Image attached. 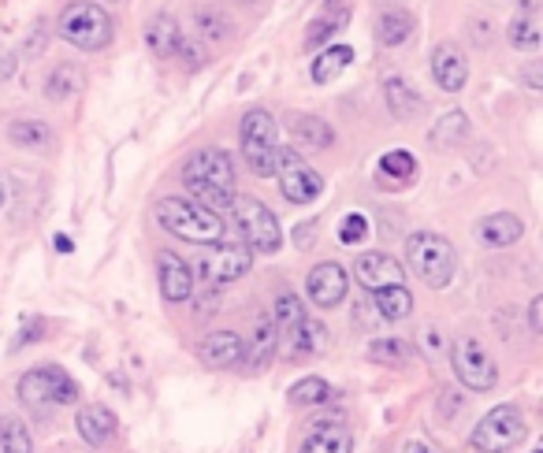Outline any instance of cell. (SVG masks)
<instances>
[{"label": "cell", "mask_w": 543, "mask_h": 453, "mask_svg": "<svg viewBox=\"0 0 543 453\" xmlns=\"http://www.w3.org/2000/svg\"><path fill=\"white\" fill-rule=\"evenodd\" d=\"M454 376L462 379L469 390H491L495 383H499V364H495V357H491L488 350H484V342L473 335H462L458 342H454Z\"/></svg>", "instance_id": "7"}, {"label": "cell", "mask_w": 543, "mask_h": 453, "mask_svg": "<svg viewBox=\"0 0 543 453\" xmlns=\"http://www.w3.org/2000/svg\"><path fill=\"white\" fill-rule=\"evenodd\" d=\"M384 97H387L391 116H398V119H413L417 112H421V97H417V90H413L402 75L384 78Z\"/></svg>", "instance_id": "21"}, {"label": "cell", "mask_w": 543, "mask_h": 453, "mask_svg": "<svg viewBox=\"0 0 543 453\" xmlns=\"http://www.w3.org/2000/svg\"><path fill=\"white\" fill-rule=\"evenodd\" d=\"M198 26H201V34H205V41H220L227 34V26L216 19V12H209V8H201L198 12Z\"/></svg>", "instance_id": "39"}, {"label": "cell", "mask_w": 543, "mask_h": 453, "mask_svg": "<svg viewBox=\"0 0 543 453\" xmlns=\"http://www.w3.org/2000/svg\"><path fill=\"white\" fill-rule=\"evenodd\" d=\"M350 450H354V435L343 424H317V428H309L298 453H350Z\"/></svg>", "instance_id": "19"}, {"label": "cell", "mask_w": 543, "mask_h": 453, "mask_svg": "<svg viewBox=\"0 0 543 453\" xmlns=\"http://www.w3.org/2000/svg\"><path fill=\"white\" fill-rule=\"evenodd\" d=\"M19 398L27 405H67L79 398V387L67 372L49 364V368H34L19 379Z\"/></svg>", "instance_id": "8"}, {"label": "cell", "mask_w": 543, "mask_h": 453, "mask_svg": "<svg viewBox=\"0 0 543 453\" xmlns=\"http://www.w3.org/2000/svg\"><path fill=\"white\" fill-rule=\"evenodd\" d=\"M372 298H376V309L384 320H406L413 312V298L406 286H384V290H372Z\"/></svg>", "instance_id": "26"}, {"label": "cell", "mask_w": 543, "mask_h": 453, "mask_svg": "<svg viewBox=\"0 0 543 453\" xmlns=\"http://www.w3.org/2000/svg\"><path fill=\"white\" fill-rule=\"evenodd\" d=\"M242 156H246V168L257 175V179H272L276 175V160H279V134H276V119L253 108L242 119Z\"/></svg>", "instance_id": "4"}, {"label": "cell", "mask_w": 543, "mask_h": 453, "mask_svg": "<svg viewBox=\"0 0 543 453\" xmlns=\"http://www.w3.org/2000/svg\"><path fill=\"white\" fill-rule=\"evenodd\" d=\"M365 234H369V220L358 216V212H350V216L343 220V227H339V238H343L346 246H358Z\"/></svg>", "instance_id": "37"}, {"label": "cell", "mask_w": 543, "mask_h": 453, "mask_svg": "<svg viewBox=\"0 0 543 453\" xmlns=\"http://www.w3.org/2000/svg\"><path fill=\"white\" fill-rule=\"evenodd\" d=\"M432 75H436L439 90L447 93H458L465 86V78H469V60H465V52L451 41H443L436 45L432 52Z\"/></svg>", "instance_id": "14"}, {"label": "cell", "mask_w": 543, "mask_h": 453, "mask_svg": "<svg viewBox=\"0 0 543 453\" xmlns=\"http://www.w3.org/2000/svg\"><path fill=\"white\" fill-rule=\"evenodd\" d=\"M231 208H235L239 227H242V234H246V249H253V253H279V246H283V231H279V220L261 205V201L246 197V201H235Z\"/></svg>", "instance_id": "9"}, {"label": "cell", "mask_w": 543, "mask_h": 453, "mask_svg": "<svg viewBox=\"0 0 543 453\" xmlns=\"http://www.w3.org/2000/svg\"><path fill=\"white\" fill-rule=\"evenodd\" d=\"M525 234V223L517 220V216H510V212H495V216H488V220L477 227V238L484 242V246H514L517 238Z\"/></svg>", "instance_id": "20"}, {"label": "cell", "mask_w": 543, "mask_h": 453, "mask_svg": "<svg viewBox=\"0 0 543 453\" xmlns=\"http://www.w3.org/2000/svg\"><path fill=\"white\" fill-rule=\"evenodd\" d=\"M305 286H309V298H313V305H320V309H335V305L346 298L350 279H346L343 264L324 260V264H317V268L309 272V283H305Z\"/></svg>", "instance_id": "12"}, {"label": "cell", "mask_w": 543, "mask_h": 453, "mask_svg": "<svg viewBox=\"0 0 543 453\" xmlns=\"http://www.w3.org/2000/svg\"><path fill=\"white\" fill-rule=\"evenodd\" d=\"M406 453H432V450H424V446H413V450H406Z\"/></svg>", "instance_id": "44"}, {"label": "cell", "mask_w": 543, "mask_h": 453, "mask_svg": "<svg viewBox=\"0 0 543 453\" xmlns=\"http://www.w3.org/2000/svg\"><path fill=\"white\" fill-rule=\"evenodd\" d=\"M525 439V416L517 405H495L473 431V446L480 453H506Z\"/></svg>", "instance_id": "6"}, {"label": "cell", "mask_w": 543, "mask_h": 453, "mask_svg": "<svg viewBox=\"0 0 543 453\" xmlns=\"http://www.w3.org/2000/svg\"><path fill=\"white\" fill-rule=\"evenodd\" d=\"M291 130H294V138H298V142H305L309 149H328V145L335 142V130L317 116H305V119L294 116Z\"/></svg>", "instance_id": "27"}, {"label": "cell", "mask_w": 543, "mask_h": 453, "mask_svg": "<svg viewBox=\"0 0 543 453\" xmlns=\"http://www.w3.org/2000/svg\"><path fill=\"white\" fill-rule=\"evenodd\" d=\"M253 264V253L246 246H220L216 253L201 260V275H205V283L220 286V283H235L242 275L250 272Z\"/></svg>", "instance_id": "11"}, {"label": "cell", "mask_w": 543, "mask_h": 453, "mask_svg": "<svg viewBox=\"0 0 543 453\" xmlns=\"http://www.w3.org/2000/svg\"><path fill=\"white\" fill-rule=\"evenodd\" d=\"M276 320H272V312H261L257 316V324H253V338L246 342V357H242V364L246 368H253V372H261L272 357H276Z\"/></svg>", "instance_id": "17"}, {"label": "cell", "mask_w": 543, "mask_h": 453, "mask_svg": "<svg viewBox=\"0 0 543 453\" xmlns=\"http://www.w3.org/2000/svg\"><path fill=\"white\" fill-rule=\"evenodd\" d=\"M242 357H246V338L235 331H216L201 342V361L209 368H239Z\"/></svg>", "instance_id": "15"}, {"label": "cell", "mask_w": 543, "mask_h": 453, "mask_svg": "<svg viewBox=\"0 0 543 453\" xmlns=\"http://www.w3.org/2000/svg\"><path fill=\"white\" fill-rule=\"evenodd\" d=\"M82 86V78L75 67H56L53 78H49V97L53 101H60V97H67V93H75Z\"/></svg>", "instance_id": "36"}, {"label": "cell", "mask_w": 543, "mask_h": 453, "mask_svg": "<svg viewBox=\"0 0 543 453\" xmlns=\"http://www.w3.org/2000/svg\"><path fill=\"white\" fill-rule=\"evenodd\" d=\"M350 64H354V49H350V45H328V49L313 60V82L324 86V82H332L335 75H343Z\"/></svg>", "instance_id": "24"}, {"label": "cell", "mask_w": 543, "mask_h": 453, "mask_svg": "<svg viewBox=\"0 0 543 453\" xmlns=\"http://www.w3.org/2000/svg\"><path fill=\"white\" fill-rule=\"evenodd\" d=\"M324 346H328V331H324V324H317V320H298L294 324V357H317V353H324Z\"/></svg>", "instance_id": "25"}, {"label": "cell", "mask_w": 543, "mask_h": 453, "mask_svg": "<svg viewBox=\"0 0 543 453\" xmlns=\"http://www.w3.org/2000/svg\"><path fill=\"white\" fill-rule=\"evenodd\" d=\"M276 175H279V190L287 194L291 205H309V201H317L324 194V179L294 149H279Z\"/></svg>", "instance_id": "10"}, {"label": "cell", "mask_w": 543, "mask_h": 453, "mask_svg": "<svg viewBox=\"0 0 543 453\" xmlns=\"http://www.w3.org/2000/svg\"><path fill=\"white\" fill-rule=\"evenodd\" d=\"M529 324H532V335H540V331H543V298H532V305H529Z\"/></svg>", "instance_id": "40"}, {"label": "cell", "mask_w": 543, "mask_h": 453, "mask_svg": "<svg viewBox=\"0 0 543 453\" xmlns=\"http://www.w3.org/2000/svg\"><path fill=\"white\" fill-rule=\"evenodd\" d=\"M4 201H8V186H4V179H0V208H4Z\"/></svg>", "instance_id": "43"}, {"label": "cell", "mask_w": 543, "mask_h": 453, "mask_svg": "<svg viewBox=\"0 0 543 453\" xmlns=\"http://www.w3.org/2000/svg\"><path fill=\"white\" fill-rule=\"evenodd\" d=\"M369 357L372 361H402L406 350H402V342L398 338H376L369 346Z\"/></svg>", "instance_id": "38"}, {"label": "cell", "mask_w": 543, "mask_h": 453, "mask_svg": "<svg viewBox=\"0 0 543 453\" xmlns=\"http://www.w3.org/2000/svg\"><path fill=\"white\" fill-rule=\"evenodd\" d=\"M183 41V30L175 23L172 15H157L153 23L146 26V45L153 49V56H172Z\"/></svg>", "instance_id": "23"}, {"label": "cell", "mask_w": 543, "mask_h": 453, "mask_svg": "<svg viewBox=\"0 0 543 453\" xmlns=\"http://www.w3.org/2000/svg\"><path fill=\"white\" fill-rule=\"evenodd\" d=\"M12 75H15V56L0 49V82H4V78H12Z\"/></svg>", "instance_id": "41"}, {"label": "cell", "mask_w": 543, "mask_h": 453, "mask_svg": "<svg viewBox=\"0 0 543 453\" xmlns=\"http://www.w3.org/2000/svg\"><path fill=\"white\" fill-rule=\"evenodd\" d=\"M413 34V15L406 8H387L376 19V41L395 49V45H406V38Z\"/></svg>", "instance_id": "22"}, {"label": "cell", "mask_w": 543, "mask_h": 453, "mask_svg": "<svg viewBox=\"0 0 543 453\" xmlns=\"http://www.w3.org/2000/svg\"><path fill=\"white\" fill-rule=\"evenodd\" d=\"M332 398V387L324 383V379H317V376H309V379H302V383H294L291 387V402L294 405H324Z\"/></svg>", "instance_id": "34"}, {"label": "cell", "mask_w": 543, "mask_h": 453, "mask_svg": "<svg viewBox=\"0 0 543 453\" xmlns=\"http://www.w3.org/2000/svg\"><path fill=\"white\" fill-rule=\"evenodd\" d=\"M343 26H346V8H339V12H328L324 19H317V23L305 30V49H320V45H328V41H332Z\"/></svg>", "instance_id": "32"}, {"label": "cell", "mask_w": 543, "mask_h": 453, "mask_svg": "<svg viewBox=\"0 0 543 453\" xmlns=\"http://www.w3.org/2000/svg\"><path fill=\"white\" fill-rule=\"evenodd\" d=\"M116 431H120V420H116L112 409H105V405H86V409H79V435L90 442V446H108V442L116 439Z\"/></svg>", "instance_id": "18"}, {"label": "cell", "mask_w": 543, "mask_h": 453, "mask_svg": "<svg viewBox=\"0 0 543 453\" xmlns=\"http://www.w3.org/2000/svg\"><path fill=\"white\" fill-rule=\"evenodd\" d=\"M8 138L15 145H23V149H45L49 145V127L38 123V119H15L8 127Z\"/></svg>", "instance_id": "31"}, {"label": "cell", "mask_w": 543, "mask_h": 453, "mask_svg": "<svg viewBox=\"0 0 543 453\" xmlns=\"http://www.w3.org/2000/svg\"><path fill=\"white\" fill-rule=\"evenodd\" d=\"M536 453H540V450H536Z\"/></svg>", "instance_id": "46"}, {"label": "cell", "mask_w": 543, "mask_h": 453, "mask_svg": "<svg viewBox=\"0 0 543 453\" xmlns=\"http://www.w3.org/2000/svg\"><path fill=\"white\" fill-rule=\"evenodd\" d=\"M186 190L198 205L212 208V212H224L231 208L239 197H235V164L224 149H201V153L190 156V164L183 171Z\"/></svg>", "instance_id": "1"}, {"label": "cell", "mask_w": 543, "mask_h": 453, "mask_svg": "<svg viewBox=\"0 0 543 453\" xmlns=\"http://www.w3.org/2000/svg\"><path fill=\"white\" fill-rule=\"evenodd\" d=\"M0 453H34V442H30L23 420H0Z\"/></svg>", "instance_id": "33"}, {"label": "cell", "mask_w": 543, "mask_h": 453, "mask_svg": "<svg viewBox=\"0 0 543 453\" xmlns=\"http://www.w3.org/2000/svg\"><path fill=\"white\" fill-rule=\"evenodd\" d=\"M272 320H276V327L298 324V320H302V301H298V294H279L276 309H272Z\"/></svg>", "instance_id": "35"}, {"label": "cell", "mask_w": 543, "mask_h": 453, "mask_svg": "<svg viewBox=\"0 0 543 453\" xmlns=\"http://www.w3.org/2000/svg\"><path fill=\"white\" fill-rule=\"evenodd\" d=\"M354 275L365 290H384V286H402L406 283V268L387 253H358L354 260Z\"/></svg>", "instance_id": "13"}, {"label": "cell", "mask_w": 543, "mask_h": 453, "mask_svg": "<svg viewBox=\"0 0 543 453\" xmlns=\"http://www.w3.org/2000/svg\"><path fill=\"white\" fill-rule=\"evenodd\" d=\"M60 34H64L75 49L97 52L112 41V19L105 8H97L90 0H75L60 12Z\"/></svg>", "instance_id": "5"}, {"label": "cell", "mask_w": 543, "mask_h": 453, "mask_svg": "<svg viewBox=\"0 0 543 453\" xmlns=\"http://www.w3.org/2000/svg\"><path fill=\"white\" fill-rule=\"evenodd\" d=\"M160 290L168 301H186L194 294V275H190V264H186L179 253H160Z\"/></svg>", "instance_id": "16"}, {"label": "cell", "mask_w": 543, "mask_h": 453, "mask_svg": "<svg viewBox=\"0 0 543 453\" xmlns=\"http://www.w3.org/2000/svg\"><path fill=\"white\" fill-rule=\"evenodd\" d=\"M335 4H343V0H328V8H335Z\"/></svg>", "instance_id": "45"}, {"label": "cell", "mask_w": 543, "mask_h": 453, "mask_svg": "<svg viewBox=\"0 0 543 453\" xmlns=\"http://www.w3.org/2000/svg\"><path fill=\"white\" fill-rule=\"evenodd\" d=\"M506 38H510V45L521 52H536L540 49V23H536V15L532 12H521L510 19V26H506Z\"/></svg>", "instance_id": "28"}, {"label": "cell", "mask_w": 543, "mask_h": 453, "mask_svg": "<svg viewBox=\"0 0 543 453\" xmlns=\"http://www.w3.org/2000/svg\"><path fill=\"white\" fill-rule=\"evenodd\" d=\"M465 138H469V119H465V112H447V116L436 123V130H432V145H439V149L462 145Z\"/></svg>", "instance_id": "29"}, {"label": "cell", "mask_w": 543, "mask_h": 453, "mask_svg": "<svg viewBox=\"0 0 543 453\" xmlns=\"http://www.w3.org/2000/svg\"><path fill=\"white\" fill-rule=\"evenodd\" d=\"M56 249H60V253H71V238H64V234H56Z\"/></svg>", "instance_id": "42"}, {"label": "cell", "mask_w": 543, "mask_h": 453, "mask_svg": "<svg viewBox=\"0 0 543 453\" xmlns=\"http://www.w3.org/2000/svg\"><path fill=\"white\" fill-rule=\"evenodd\" d=\"M406 264L413 268L417 279H424L428 286H451L454 279V249L443 234L432 231H417L406 238Z\"/></svg>", "instance_id": "3"}, {"label": "cell", "mask_w": 543, "mask_h": 453, "mask_svg": "<svg viewBox=\"0 0 543 453\" xmlns=\"http://www.w3.org/2000/svg\"><path fill=\"white\" fill-rule=\"evenodd\" d=\"M157 220L168 234L183 238V242H194V246H216L224 238L220 212L198 205L194 197H164V201H157Z\"/></svg>", "instance_id": "2"}, {"label": "cell", "mask_w": 543, "mask_h": 453, "mask_svg": "<svg viewBox=\"0 0 543 453\" xmlns=\"http://www.w3.org/2000/svg\"><path fill=\"white\" fill-rule=\"evenodd\" d=\"M413 175H417V160H413V153H406V149H395V153H387L384 160H380V182L402 186V182H410Z\"/></svg>", "instance_id": "30"}]
</instances>
